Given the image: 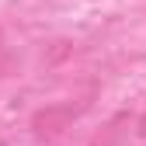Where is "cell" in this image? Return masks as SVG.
<instances>
[{
	"label": "cell",
	"instance_id": "cell-1",
	"mask_svg": "<svg viewBox=\"0 0 146 146\" xmlns=\"http://www.w3.org/2000/svg\"><path fill=\"white\" fill-rule=\"evenodd\" d=\"M87 104H90V101L84 98V101H56V104L38 108V111L31 115V136L38 139V143H49V139L63 136L70 125L87 111Z\"/></svg>",
	"mask_w": 146,
	"mask_h": 146
},
{
	"label": "cell",
	"instance_id": "cell-2",
	"mask_svg": "<svg viewBox=\"0 0 146 146\" xmlns=\"http://www.w3.org/2000/svg\"><path fill=\"white\" fill-rule=\"evenodd\" d=\"M125 125H129V115L122 111V115H115L111 122H108L101 132H94L84 146H118V143H122V132H125Z\"/></svg>",
	"mask_w": 146,
	"mask_h": 146
},
{
	"label": "cell",
	"instance_id": "cell-3",
	"mask_svg": "<svg viewBox=\"0 0 146 146\" xmlns=\"http://www.w3.org/2000/svg\"><path fill=\"white\" fill-rule=\"evenodd\" d=\"M11 66H14V52H11V45H7L4 28H0V77H7V73H11Z\"/></svg>",
	"mask_w": 146,
	"mask_h": 146
},
{
	"label": "cell",
	"instance_id": "cell-4",
	"mask_svg": "<svg viewBox=\"0 0 146 146\" xmlns=\"http://www.w3.org/2000/svg\"><path fill=\"white\" fill-rule=\"evenodd\" d=\"M139 139H146V111H143V118H139Z\"/></svg>",
	"mask_w": 146,
	"mask_h": 146
}]
</instances>
